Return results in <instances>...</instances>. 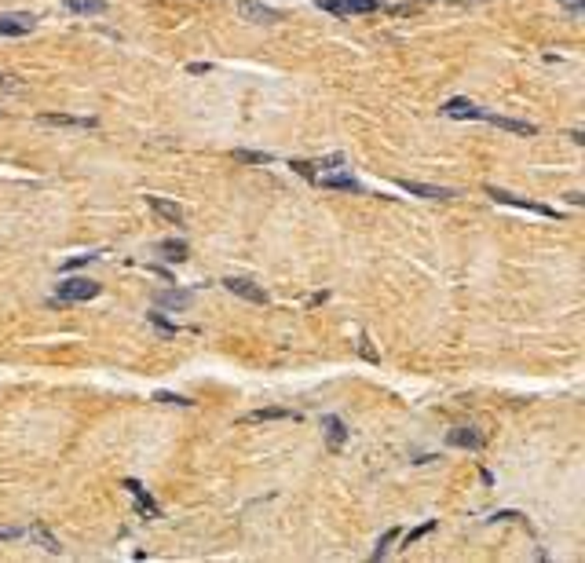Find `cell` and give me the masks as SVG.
I'll return each instance as SVG.
<instances>
[{
    "label": "cell",
    "instance_id": "cell-24",
    "mask_svg": "<svg viewBox=\"0 0 585 563\" xmlns=\"http://www.w3.org/2000/svg\"><path fill=\"white\" fill-rule=\"evenodd\" d=\"M395 538H399V530L392 527V530H388V534H384V538L377 541V553H373V560H384V556H388V545H392Z\"/></svg>",
    "mask_w": 585,
    "mask_h": 563
},
{
    "label": "cell",
    "instance_id": "cell-25",
    "mask_svg": "<svg viewBox=\"0 0 585 563\" xmlns=\"http://www.w3.org/2000/svg\"><path fill=\"white\" fill-rule=\"evenodd\" d=\"M150 322H154V326H157L161 333H165V336H176V333H180V329H176V326H172V322H169V318H161L157 311H150Z\"/></svg>",
    "mask_w": 585,
    "mask_h": 563
},
{
    "label": "cell",
    "instance_id": "cell-8",
    "mask_svg": "<svg viewBox=\"0 0 585 563\" xmlns=\"http://www.w3.org/2000/svg\"><path fill=\"white\" fill-rule=\"evenodd\" d=\"M37 26L34 15H0V37H22Z\"/></svg>",
    "mask_w": 585,
    "mask_h": 563
},
{
    "label": "cell",
    "instance_id": "cell-19",
    "mask_svg": "<svg viewBox=\"0 0 585 563\" xmlns=\"http://www.w3.org/2000/svg\"><path fill=\"white\" fill-rule=\"evenodd\" d=\"M157 249L165 252L169 260H183V256H187V241H172V238H169V241H161Z\"/></svg>",
    "mask_w": 585,
    "mask_h": 563
},
{
    "label": "cell",
    "instance_id": "cell-23",
    "mask_svg": "<svg viewBox=\"0 0 585 563\" xmlns=\"http://www.w3.org/2000/svg\"><path fill=\"white\" fill-rule=\"evenodd\" d=\"M29 534H34V538H37V541L44 545V549H48V553H59V541H55L52 534H48V530H41V527H34V530H29Z\"/></svg>",
    "mask_w": 585,
    "mask_h": 563
},
{
    "label": "cell",
    "instance_id": "cell-9",
    "mask_svg": "<svg viewBox=\"0 0 585 563\" xmlns=\"http://www.w3.org/2000/svg\"><path fill=\"white\" fill-rule=\"evenodd\" d=\"M238 15H241V19H249V22H264V26L279 22V11L267 8V4H256V0H241V4H238Z\"/></svg>",
    "mask_w": 585,
    "mask_h": 563
},
{
    "label": "cell",
    "instance_id": "cell-30",
    "mask_svg": "<svg viewBox=\"0 0 585 563\" xmlns=\"http://www.w3.org/2000/svg\"><path fill=\"white\" fill-rule=\"evenodd\" d=\"M95 260V252H85V256H73V260H66V267H80V264H88Z\"/></svg>",
    "mask_w": 585,
    "mask_h": 563
},
{
    "label": "cell",
    "instance_id": "cell-5",
    "mask_svg": "<svg viewBox=\"0 0 585 563\" xmlns=\"http://www.w3.org/2000/svg\"><path fill=\"white\" fill-rule=\"evenodd\" d=\"M443 114L453 117V121H483L486 110L476 106V103H468V99H446L443 103Z\"/></svg>",
    "mask_w": 585,
    "mask_h": 563
},
{
    "label": "cell",
    "instance_id": "cell-17",
    "mask_svg": "<svg viewBox=\"0 0 585 563\" xmlns=\"http://www.w3.org/2000/svg\"><path fill=\"white\" fill-rule=\"evenodd\" d=\"M66 11L70 15H106L103 0H66Z\"/></svg>",
    "mask_w": 585,
    "mask_h": 563
},
{
    "label": "cell",
    "instance_id": "cell-29",
    "mask_svg": "<svg viewBox=\"0 0 585 563\" xmlns=\"http://www.w3.org/2000/svg\"><path fill=\"white\" fill-rule=\"evenodd\" d=\"M209 70H213V62H190L187 66V73H209Z\"/></svg>",
    "mask_w": 585,
    "mask_h": 563
},
{
    "label": "cell",
    "instance_id": "cell-28",
    "mask_svg": "<svg viewBox=\"0 0 585 563\" xmlns=\"http://www.w3.org/2000/svg\"><path fill=\"white\" fill-rule=\"evenodd\" d=\"M359 351H362V355H366L369 362H377V351H373V344L366 341V336H362V341H359Z\"/></svg>",
    "mask_w": 585,
    "mask_h": 563
},
{
    "label": "cell",
    "instance_id": "cell-16",
    "mask_svg": "<svg viewBox=\"0 0 585 563\" xmlns=\"http://www.w3.org/2000/svg\"><path fill=\"white\" fill-rule=\"evenodd\" d=\"M41 124H59V128H95V117H70V114H41Z\"/></svg>",
    "mask_w": 585,
    "mask_h": 563
},
{
    "label": "cell",
    "instance_id": "cell-11",
    "mask_svg": "<svg viewBox=\"0 0 585 563\" xmlns=\"http://www.w3.org/2000/svg\"><path fill=\"white\" fill-rule=\"evenodd\" d=\"M450 446H465V450H483V436L472 428V425H461V428H450L446 436Z\"/></svg>",
    "mask_w": 585,
    "mask_h": 563
},
{
    "label": "cell",
    "instance_id": "cell-14",
    "mask_svg": "<svg viewBox=\"0 0 585 563\" xmlns=\"http://www.w3.org/2000/svg\"><path fill=\"white\" fill-rule=\"evenodd\" d=\"M399 187L410 190V194H417V198H453V190L432 187V183H417V180H399Z\"/></svg>",
    "mask_w": 585,
    "mask_h": 563
},
{
    "label": "cell",
    "instance_id": "cell-31",
    "mask_svg": "<svg viewBox=\"0 0 585 563\" xmlns=\"http://www.w3.org/2000/svg\"><path fill=\"white\" fill-rule=\"evenodd\" d=\"M563 4H567V8H571V11H575V15H578V11H582V8H585V4H582V0H563Z\"/></svg>",
    "mask_w": 585,
    "mask_h": 563
},
{
    "label": "cell",
    "instance_id": "cell-12",
    "mask_svg": "<svg viewBox=\"0 0 585 563\" xmlns=\"http://www.w3.org/2000/svg\"><path fill=\"white\" fill-rule=\"evenodd\" d=\"M146 205H150L161 220H169V223H180L183 220V208L176 205V201H169V198H161V194H146Z\"/></svg>",
    "mask_w": 585,
    "mask_h": 563
},
{
    "label": "cell",
    "instance_id": "cell-1",
    "mask_svg": "<svg viewBox=\"0 0 585 563\" xmlns=\"http://www.w3.org/2000/svg\"><path fill=\"white\" fill-rule=\"evenodd\" d=\"M99 282H88V278H66V282H59V293L52 297L55 308H62V304H73V300H92V297H99Z\"/></svg>",
    "mask_w": 585,
    "mask_h": 563
},
{
    "label": "cell",
    "instance_id": "cell-10",
    "mask_svg": "<svg viewBox=\"0 0 585 563\" xmlns=\"http://www.w3.org/2000/svg\"><path fill=\"white\" fill-rule=\"evenodd\" d=\"M483 121H491L494 128H501V132H512V136H534V132H538L530 121H516V117H501V114H483Z\"/></svg>",
    "mask_w": 585,
    "mask_h": 563
},
{
    "label": "cell",
    "instance_id": "cell-26",
    "mask_svg": "<svg viewBox=\"0 0 585 563\" xmlns=\"http://www.w3.org/2000/svg\"><path fill=\"white\" fill-rule=\"evenodd\" d=\"M292 172L307 176V180H315V161H292Z\"/></svg>",
    "mask_w": 585,
    "mask_h": 563
},
{
    "label": "cell",
    "instance_id": "cell-4",
    "mask_svg": "<svg viewBox=\"0 0 585 563\" xmlns=\"http://www.w3.org/2000/svg\"><path fill=\"white\" fill-rule=\"evenodd\" d=\"M223 285H227V293H234V297H241V300H253V304H267V293L260 289L253 278H223Z\"/></svg>",
    "mask_w": 585,
    "mask_h": 563
},
{
    "label": "cell",
    "instance_id": "cell-18",
    "mask_svg": "<svg viewBox=\"0 0 585 563\" xmlns=\"http://www.w3.org/2000/svg\"><path fill=\"white\" fill-rule=\"evenodd\" d=\"M190 300H194L190 289H169V293H161V297H157L161 308H187Z\"/></svg>",
    "mask_w": 585,
    "mask_h": 563
},
{
    "label": "cell",
    "instance_id": "cell-15",
    "mask_svg": "<svg viewBox=\"0 0 585 563\" xmlns=\"http://www.w3.org/2000/svg\"><path fill=\"white\" fill-rule=\"evenodd\" d=\"M322 428H326V436H330V446H333V450H340V446H344V439H348V428H344V421H340V417L326 413V417H322Z\"/></svg>",
    "mask_w": 585,
    "mask_h": 563
},
{
    "label": "cell",
    "instance_id": "cell-20",
    "mask_svg": "<svg viewBox=\"0 0 585 563\" xmlns=\"http://www.w3.org/2000/svg\"><path fill=\"white\" fill-rule=\"evenodd\" d=\"M337 169H344V154H330V157L315 161V176L318 172H337Z\"/></svg>",
    "mask_w": 585,
    "mask_h": 563
},
{
    "label": "cell",
    "instance_id": "cell-21",
    "mask_svg": "<svg viewBox=\"0 0 585 563\" xmlns=\"http://www.w3.org/2000/svg\"><path fill=\"white\" fill-rule=\"evenodd\" d=\"M234 161H246V165H267L271 154H260V150H234Z\"/></svg>",
    "mask_w": 585,
    "mask_h": 563
},
{
    "label": "cell",
    "instance_id": "cell-7",
    "mask_svg": "<svg viewBox=\"0 0 585 563\" xmlns=\"http://www.w3.org/2000/svg\"><path fill=\"white\" fill-rule=\"evenodd\" d=\"M125 490H128V494H132V497H136V505H139V512H143V516H150V520H157V516H161V508H157V501H154V497H150V494H146V487H143V483H139V479H125Z\"/></svg>",
    "mask_w": 585,
    "mask_h": 563
},
{
    "label": "cell",
    "instance_id": "cell-22",
    "mask_svg": "<svg viewBox=\"0 0 585 563\" xmlns=\"http://www.w3.org/2000/svg\"><path fill=\"white\" fill-rule=\"evenodd\" d=\"M432 530H435V520H428V523H421V527H414V530H410V534H406V538H402V545H414V541H421V538H425V534H432Z\"/></svg>",
    "mask_w": 585,
    "mask_h": 563
},
{
    "label": "cell",
    "instance_id": "cell-27",
    "mask_svg": "<svg viewBox=\"0 0 585 563\" xmlns=\"http://www.w3.org/2000/svg\"><path fill=\"white\" fill-rule=\"evenodd\" d=\"M154 399H157V402H180V406H190V399H183V395H172V392H157Z\"/></svg>",
    "mask_w": 585,
    "mask_h": 563
},
{
    "label": "cell",
    "instance_id": "cell-2",
    "mask_svg": "<svg viewBox=\"0 0 585 563\" xmlns=\"http://www.w3.org/2000/svg\"><path fill=\"white\" fill-rule=\"evenodd\" d=\"M494 201H501V205H512V208H527V213H538V216H556V208L552 205H542V201H527V198H516V194H509V190H498V187H491L486 190Z\"/></svg>",
    "mask_w": 585,
    "mask_h": 563
},
{
    "label": "cell",
    "instance_id": "cell-32",
    "mask_svg": "<svg viewBox=\"0 0 585 563\" xmlns=\"http://www.w3.org/2000/svg\"><path fill=\"white\" fill-rule=\"evenodd\" d=\"M0 85H4V73H0Z\"/></svg>",
    "mask_w": 585,
    "mask_h": 563
},
{
    "label": "cell",
    "instance_id": "cell-6",
    "mask_svg": "<svg viewBox=\"0 0 585 563\" xmlns=\"http://www.w3.org/2000/svg\"><path fill=\"white\" fill-rule=\"evenodd\" d=\"M315 183L318 187H326V190H348V194H362V183L355 180V176H337V172H318L315 176Z\"/></svg>",
    "mask_w": 585,
    "mask_h": 563
},
{
    "label": "cell",
    "instance_id": "cell-3",
    "mask_svg": "<svg viewBox=\"0 0 585 563\" xmlns=\"http://www.w3.org/2000/svg\"><path fill=\"white\" fill-rule=\"evenodd\" d=\"M318 8L330 15H362V11H377L381 0H318Z\"/></svg>",
    "mask_w": 585,
    "mask_h": 563
},
{
    "label": "cell",
    "instance_id": "cell-13",
    "mask_svg": "<svg viewBox=\"0 0 585 563\" xmlns=\"http://www.w3.org/2000/svg\"><path fill=\"white\" fill-rule=\"evenodd\" d=\"M297 417H300V413L282 410V406H264V410L246 413V421H249V425H260V421H297Z\"/></svg>",
    "mask_w": 585,
    "mask_h": 563
}]
</instances>
